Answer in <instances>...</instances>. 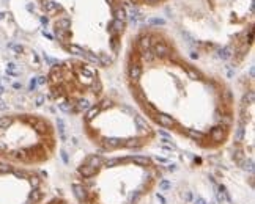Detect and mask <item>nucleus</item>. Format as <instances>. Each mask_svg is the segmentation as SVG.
Wrapping results in <instances>:
<instances>
[{
    "instance_id": "15",
    "label": "nucleus",
    "mask_w": 255,
    "mask_h": 204,
    "mask_svg": "<svg viewBox=\"0 0 255 204\" xmlns=\"http://www.w3.org/2000/svg\"><path fill=\"white\" fill-rule=\"evenodd\" d=\"M43 198V193L41 192H38V190H33V192L30 193V196H29V202H38L39 199H41Z\"/></svg>"
},
{
    "instance_id": "5",
    "label": "nucleus",
    "mask_w": 255,
    "mask_h": 204,
    "mask_svg": "<svg viewBox=\"0 0 255 204\" xmlns=\"http://www.w3.org/2000/svg\"><path fill=\"white\" fill-rule=\"evenodd\" d=\"M109 32H110V35H122L123 32H125V22L123 21H117V19H114L112 22H110V25H109Z\"/></svg>"
},
{
    "instance_id": "9",
    "label": "nucleus",
    "mask_w": 255,
    "mask_h": 204,
    "mask_svg": "<svg viewBox=\"0 0 255 204\" xmlns=\"http://www.w3.org/2000/svg\"><path fill=\"white\" fill-rule=\"evenodd\" d=\"M140 58H142L143 61H146V63H150V61H154L156 55H154L153 49H146V50H142V53H140Z\"/></svg>"
},
{
    "instance_id": "24",
    "label": "nucleus",
    "mask_w": 255,
    "mask_h": 204,
    "mask_svg": "<svg viewBox=\"0 0 255 204\" xmlns=\"http://www.w3.org/2000/svg\"><path fill=\"white\" fill-rule=\"evenodd\" d=\"M44 102V96H38L36 98V105H41Z\"/></svg>"
},
{
    "instance_id": "7",
    "label": "nucleus",
    "mask_w": 255,
    "mask_h": 204,
    "mask_svg": "<svg viewBox=\"0 0 255 204\" xmlns=\"http://www.w3.org/2000/svg\"><path fill=\"white\" fill-rule=\"evenodd\" d=\"M85 165L88 167H93V168H99L102 165V159L96 154H93V156H88L87 160H85Z\"/></svg>"
},
{
    "instance_id": "25",
    "label": "nucleus",
    "mask_w": 255,
    "mask_h": 204,
    "mask_svg": "<svg viewBox=\"0 0 255 204\" xmlns=\"http://www.w3.org/2000/svg\"><path fill=\"white\" fill-rule=\"evenodd\" d=\"M151 24H157V25H164V21L162 19H153Z\"/></svg>"
},
{
    "instance_id": "10",
    "label": "nucleus",
    "mask_w": 255,
    "mask_h": 204,
    "mask_svg": "<svg viewBox=\"0 0 255 204\" xmlns=\"http://www.w3.org/2000/svg\"><path fill=\"white\" fill-rule=\"evenodd\" d=\"M139 46H140V49L142 50H146V49H151V46H153V41H151V38L150 36H140V41H139Z\"/></svg>"
},
{
    "instance_id": "2",
    "label": "nucleus",
    "mask_w": 255,
    "mask_h": 204,
    "mask_svg": "<svg viewBox=\"0 0 255 204\" xmlns=\"http://www.w3.org/2000/svg\"><path fill=\"white\" fill-rule=\"evenodd\" d=\"M73 192H74V196L80 201V202H90V196L87 193V188L80 184H73Z\"/></svg>"
},
{
    "instance_id": "4",
    "label": "nucleus",
    "mask_w": 255,
    "mask_h": 204,
    "mask_svg": "<svg viewBox=\"0 0 255 204\" xmlns=\"http://www.w3.org/2000/svg\"><path fill=\"white\" fill-rule=\"evenodd\" d=\"M128 74H129L131 80H139L142 75V66L139 63H131L128 67Z\"/></svg>"
},
{
    "instance_id": "23",
    "label": "nucleus",
    "mask_w": 255,
    "mask_h": 204,
    "mask_svg": "<svg viewBox=\"0 0 255 204\" xmlns=\"http://www.w3.org/2000/svg\"><path fill=\"white\" fill-rule=\"evenodd\" d=\"M60 154H62V159H63L65 162H68V154H66L65 149H62V152H60Z\"/></svg>"
},
{
    "instance_id": "27",
    "label": "nucleus",
    "mask_w": 255,
    "mask_h": 204,
    "mask_svg": "<svg viewBox=\"0 0 255 204\" xmlns=\"http://www.w3.org/2000/svg\"><path fill=\"white\" fill-rule=\"evenodd\" d=\"M157 201H159L161 204H165V199H164V196H162V195H157Z\"/></svg>"
},
{
    "instance_id": "1",
    "label": "nucleus",
    "mask_w": 255,
    "mask_h": 204,
    "mask_svg": "<svg viewBox=\"0 0 255 204\" xmlns=\"http://www.w3.org/2000/svg\"><path fill=\"white\" fill-rule=\"evenodd\" d=\"M157 124L161 127H167V129H172V127H175V119H173L172 116L169 115H164V113H157L154 118H153Z\"/></svg>"
},
{
    "instance_id": "19",
    "label": "nucleus",
    "mask_w": 255,
    "mask_h": 204,
    "mask_svg": "<svg viewBox=\"0 0 255 204\" xmlns=\"http://www.w3.org/2000/svg\"><path fill=\"white\" fill-rule=\"evenodd\" d=\"M159 188L162 190V192H167V190L172 188V184H170L169 181H161V182H159Z\"/></svg>"
},
{
    "instance_id": "21",
    "label": "nucleus",
    "mask_w": 255,
    "mask_h": 204,
    "mask_svg": "<svg viewBox=\"0 0 255 204\" xmlns=\"http://www.w3.org/2000/svg\"><path fill=\"white\" fill-rule=\"evenodd\" d=\"M118 162H120V159H109V160H106V167H114Z\"/></svg>"
},
{
    "instance_id": "14",
    "label": "nucleus",
    "mask_w": 255,
    "mask_h": 204,
    "mask_svg": "<svg viewBox=\"0 0 255 204\" xmlns=\"http://www.w3.org/2000/svg\"><path fill=\"white\" fill-rule=\"evenodd\" d=\"M115 19L125 22V21H126V10L122 8V6H118V8L115 10Z\"/></svg>"
},
{
    "instance_id": "17",
    "label": "nucleus",
    "mask_w": 255,
    "mask_h": 204,
    "mask_svg": "<svg viewBox=\"0 0 255 204\" xmlns=\"http://www.w3.org/2000/svg\"><path fill=\"white\" fill-rule=\"evenodd\" d=\"M186 74H187V77H191V79H198V71L195 69V67H192V66L186 67Z\"/></svg>"
},
{
    "instance_id": "3",
    "label": "nucleus",
    "mask_w": 255,
    "mask_h": 204,
    "mask_svg": "<svg viewBox=\"0 0 255 204\" xmlns=\"http://www.w3.org/2000/svg\"><path fill=\"white\" fill-rule=\"evenodd\" d=\"M225 130H227V127L222 126V124L217 126V127H214L211 130V133H209V140H213V141H222L224 137H225Z\"/></svg>"
},
{
    "instance_id": "18",
    "label": "nucleus",
    "mask_w": 255,
    "mask_h": 204,
    "mask_svg": "<svg viewBox=\"0 0 255 204\" xmlns=\"http://www.w3.org/2000/svg\"><path fill=\"white\" fill-rule=\"evenodd\" d=\"M29 181H30V185H32L33 188H38V187H39V184H41V181H39L38 176H30Z\"/></svg>"
},
{
    "instance_id": "22",
    "label": "nucleus",
    "mask_w": 255,
    "mask_h": 204,
    "mask_svg": "<svg viewBox=\"0 0 255 204\" xmlns=\"http://www.w3.org/2000/svg\"><path fill=\"white\" fill-rule=\"evenodd\" d=\"M184 199H186L187 202L192 201V193H191V192H186V193H184Z\"/></svg>"
},
{
    "instance_id": "16",
    "label": "nucleus",
    "mask_w": 255,
    "mask_h": 204,
    "mask_svg": "<svg viewBox=\"0 0 255 204\" xmlns=\"http://www.w3.org/2000/svg\"><path fill=\"white\" fill-rule=\"evenodd\" d=\"M219 57L221 58H224V60H229L230 57H232V47H224V49H221V52H219Z\"/></svg>"
},
{
    "instance_id": "28",
    "label": "nucleus",
    "mask_w": 255,
    "mask_h": 204,
    "mask_svg": "<svg viewBox=\"0 0 255 204\" xmlns=\"http://www.w3.org/2000/svg\"><path fill=\"white\" fill-rule=\"evenodd\" d=\"M146 3H156V2H159V0H145Z\"/></svg>"
},
{
    "instance_id": "26",
    "label": "nucleus",
    "mask_w": 255,
    "mask_h": 204,
    "mask_svg": "<svg viewBox=\"0 0 255 204\" xmlns=\"http://www.w3.org/2000/svg\"><path fill=\"white\" fill-rule=\"evenodd\" d=\"M195 204H208V202H206L203 198H197V199H195Z\"/></svg>"
},
{
    "instance_id": "11",
    "label": "nucleus",
    "mask_w": 255,
    "mask_h": 204,
    "mask_svg": "<svg viewBox=\"0 0 255 204\" xmlns=\"http://www.w3.org/2000/svg\"><path fill=\"white\" fill-rule=\"evenodd\" d=\"M186 135H187L189 138H192L194 141H202V140L205 138V135H203L202 132H197V130H194V129L186 130Z\"/></svg>"
},
{
    "instance_id": "6",
    "label": "nucleus",
    "mask_w": 255,
    "mask_h": 204,
    "mask_svg": "<svg viewBox=\"0 0 255 204\" xmlns=\"http://www.w3.org/2000/svg\"><path fill=\"white\" fill-rule=\"evenodd\" d=\"M79 173L82 174L85 179H90V178H93V176L98 173V168H93V167H88V165H82V167H79Z\"/></svg>"
},
{
    "instance_id": "20",
    "label": "nucleus",
    "mask_w": 255,
    "mask_h": 204,
    "mask_svg": "<svg viewBox=\"0 0 255 204\" xmlns=\"http://www.w3.org/2000/svg\"><path fill=\"white\" fill-rule=\"evenodd\" d=\"M99 110H101L99 107H93L91 110H90V112L87 113V119H91V118L95 116V115H98V113H99Z\"/></svg>"
},
{
    "instance_id": "13",
    "label": "nucleus",
    "mask_w": 255,
    "mask_h": 204,
    "mask_svg": "<svg viewBox=\"0 0 255 204\" xmlns=\"http://www.w3.org/2000/svg\"><path fill=\"white\" fill-rule=\"evenodd\" d=\"M66 49H68V52L74 53V55H80V57H82V55H84V53H85V50H84L82 47H79V46H76V44H71V46H66Z\"/></svg>"
},
{
    "instance_id": "12",
    "label": "nucleus",
    "mask_w": 255,
    "mask_h": 204,
    "mask_svg": "<svg viewBox=\"0 0 255 204\" xmlns=\"http://www.w3.org/2000/svg\"><path fill=\"white\" fill-rule=\"evenodd\" d=\"M128 160L136 162V163H139V165H150V159L145 157V156H134V157H129Z\"/></svg>"
},
{
    "instance_id": "8",
    "label": "nucleus",
    "mask_w": 255,
    "mask_h": 204,
    "mask_svg": "<svg viewBox=\"0 0 255 204\" xmlns=\"http://www.w3.org/2000/svg\"><path fill=\"white\" fill-rule=\"evenodd\" d=\"M70 27H71V21L68 17H60L54 25V30H70Z\"/></svg>"
}]
</instances>
